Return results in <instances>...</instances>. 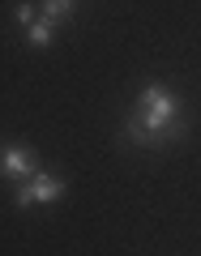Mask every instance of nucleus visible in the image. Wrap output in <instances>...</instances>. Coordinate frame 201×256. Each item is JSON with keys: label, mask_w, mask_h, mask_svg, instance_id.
I'll return each mask as SVG.
<instances>
[{"label": "nucleus", "mask_w": 201, "mask_h": 256, "mask_svg": "<svg viewBox=\"0 0 201 256\" xmlns=\"http://www.w3.org/2000/svg\"><path fill=\"white\" fill-rule=\"evenodd\" d=\"M120 137L133 141V146H146V150H163L171 141L188 137V120H184V102L171 86L163 82H146L128 111L124 128H120Z\"/></svg>", "instance_id": "nucleus-1"}, {"label": "nucleus", "mask_w": 201, "mask_h": 256, "mask_svg": "<svg viewBox=\"0 0 201 256\" xmlns=\"http://www.w3.org/2000/svg\"><path fill=\"white\" fill-rule=\"evenodd\" d=\"M56 196H64V180H56V175L39 171V175H30V180H22V188L13 192V205H18V210H30V205L56 201Z\"/></svg>", "instance_id": "nucleus-2"}, {"label": "nucleus", "mask_w": 201, "mask_h": 256, "mask_svg": "<svg viewBox=\"0 0 201 256\" xmlns=\"http://www.w3.org/2000/svg\"><path fill=\"white\" fill-rule=\"evenodd\" d=\"M0 175H13V180H30V175H39L35 150H26V146H5V150H0Z\"/></svg>", "instance_id": "nucleus-3"}, {"label": "nucleus", "mask_w": 201, "mask_h": 256, "mask_svg": "<svg viewBox=\"0 0 201 256\" xmlns=\"http://www.w3.org/2000/svg\"><path fill=\"white\" fill-rule=\"evenodd\" d=\"M73 9H77V0H43V18L56 22V26L73 18Z\"/></svg>", "instance_id": "nucleus-4"}, {"label": "nucleus", "mask_w": 201, "mask_h": 256, "mask_svg": "<svg viewBox=\"0 0 201 256\" xmlns=\"http://www.w3.org/2000/svg\"><path fill=\"white\" fill-rule=\"evenodd\" d=\"M52 26H56V22L35 18V22L26 26V43H30V47H47V43H52Z\"/></svg>", "instance_id": "nucleus-5"}, {"label": "nucleus", "mask_w": 201, "mask_h": 256, "mask_svg": "<svg viewBox=\"0 0 201 256\" xmlns=\"http://www.w3.org/2000/svg\"><path fill=\"white\" fill-rule=\"evenodd\" d=\"M18 22L30 26V22H35V4H18Z\"/></svg>", "instance_id": "nucleus-6"}]
</instances>
